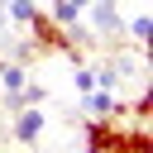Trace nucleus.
<instances>
[{"label": "nucleus", "mask_w": 153, "mask_h": 153, "mask_svg": "<svg viewBox=\"0 0 153 153\" xmlns=\"http://www.w3.org/2000/svg\"><path fill=\"white\" fill-rule=\"evenodd\" d=\"M110 5H120V0H110Z\"/></svg>", "instance_id": "obj_13"}, {"label": "nucleus", "mask_w": 153, "mask_h": 153, "mask_svg": "<svg viewBox=\"0 0 153 153\" xmlns=\"http://www.w3.org/2000/svg\"><path fill=\"white\" fill-rule=\"evenodd\" d=\"M124 33H129L134 48H148V38H153V19H148V14H134V19L124 24Z\"/></svg>", "instance_id": "obj_9"}, {"label": "nucleus", "mask_w": 153, "mask_h": 153, "mask_svg": "<svg viewBox=\"0 0 153 153\" xmlns=\"http://www.w3.org/2000/svg\"><path fill=\"white\" fill-rule=\"evenodd\" d=\"M105 153H153V134H148L143 124H134V129H124V124H120Z\"/></svg>", "instance_id": "obj_4"}, {"label": "nucleus", "mask_w": 153, "mask_h": 153, "mask_svg": "<svg viewBox=\"0 0 153 153\" xmlns=\"http://www.w3.org/2000/svg\"><path fill=\"white\" fill-rule=\"evenodd\" d=\"M29 81V67L24 62H10V57H0V91H19Z\"/></svg>", "instance_id": "obj_8"}, {"label": "nucleus", "mask_w": 153, "mask_h": 153, "mask_svg": "<svg viewBox=\"0 0 153 153\" xmlns=\"http://www.w3.org/2000/svg\"><path fill=\"white\" fill-rule=\"evenodd\" d=\"M33 10H38V0H5V14H10V29H24V24L33 19Z\"/></svg>", "instance_id": "obj_10"}, {"label": "nucleus", "mask_w": 153, "mask_h": 153, "mask_svg": "<svg viewBox=\"0 0 153 153\" xmlns=\"http://www.w3.org/2000/svg\"><path fill=\"white\" fill-rule=\"evenodd\" d=\"M43 129H48V115H43V105H24V110H14L10 139H14L19 148H33V143L43 139Z\"/></svg>", "instance_id": "obj_2"}, {"label": "nucleus", "mask_w": 153, "mask_h": 153, "mask_svg": "<svg viewBox=\"0 0 153 153\" xmlns=\"http://www.w3.org/2000/svg\"><path fill=\"white\" fill-rule=\"evenodd\" d=\"M24 29H29V43L38 48V57H43V53H62V57H72V67H76V62H86V53L67 38V29H62V24H57L43 5L33 10V19H29Z\"/></svg>", "instance_id": "obj_1"}, {"label": "nucleus", "mask_w": 153, "mask_h": 153, "mask_svg": "<svg viewBox=\"0 0 153 153\" xmlns=\"http://www.w3.org/2000/svg\"><path fill=\"white\" fill-rule=\"evenodd\" d=\"M0 53H5L10 62H24V67H29L33 57H38V48H33L29 38H19L14 29H5V33H0Z\"/></svg>", "instance_id": "obj_6"}, {"label": "nucleus", "mask_w": 153, "mask_h": 153, "mask_svg": "<svg viewBox=\"0 0 153 153\" xmlns=\"http://www.w3.org/2000/svg\"><path fill=\"white\" fill-rule=\"evenodd\" d=\"M115 129H120V120L91 115V120H86V153H105V148H110V139H115Z\"/></svg>", "instance_id": "obj_5"}, {"label": "nucleus", "mask_w": 153, "mask_h": 153, "mask_svg": "<svg viewBox=\"0 0 153 153\" xmlns=\"http://www.w3.org/2000/svg\"><path fill=\"white\" fill-rule=\"evenodd\" d=\"M81 115H86V120H91V115L120 120V115H124V100H120V91H105V86H96V91H86V96H81Z\"/></svg>", "instance_id": "obj_3"}, {"label": "nucleus", "mask_w": 153, "mask_h": 153, "mask_svg": "<svg viewBox=\"0 0 153 153\" xmlns=\"http://www.w3.org/2000/svg\"><path fill=\"white\" fill-rule=\"evenodd\" d=\"M72 86H76V96H86V91H96V67H86V62H76V72H72Z\"/></svg>", "instance_id": "obj_11"}, {"label": "nucleus", "mask_w": 153, "mask_h": 153, "mask_svg": "<svg viewBox=\"0 0 153 153\" xmlns=\"http://www.w3.org/2000/svg\"><path fill=\"white\" fill-rule=\"evenodd\" d=\"M148 110H153V91H148V86H143V91H139V96H134V105H124V115H134V120H139V124H143V120H148Z\"/></svg>", "instance_id": "obj_12"}, {"label": "nucleus", "mask_w": 153, "mask_h": 153, "mask_svg": "<svg viewBox=\"0 0 153 153\" xmlns=\"http://www.w3.org/2000/svg\"><path fill=\"white\" fill-rule=\"evenodd\" d=\"M86 5H91V0H48V14L67 29V24H76V19L86 14Z\"/></svg>", "instance_id": "obj_7"}]
</instances>
